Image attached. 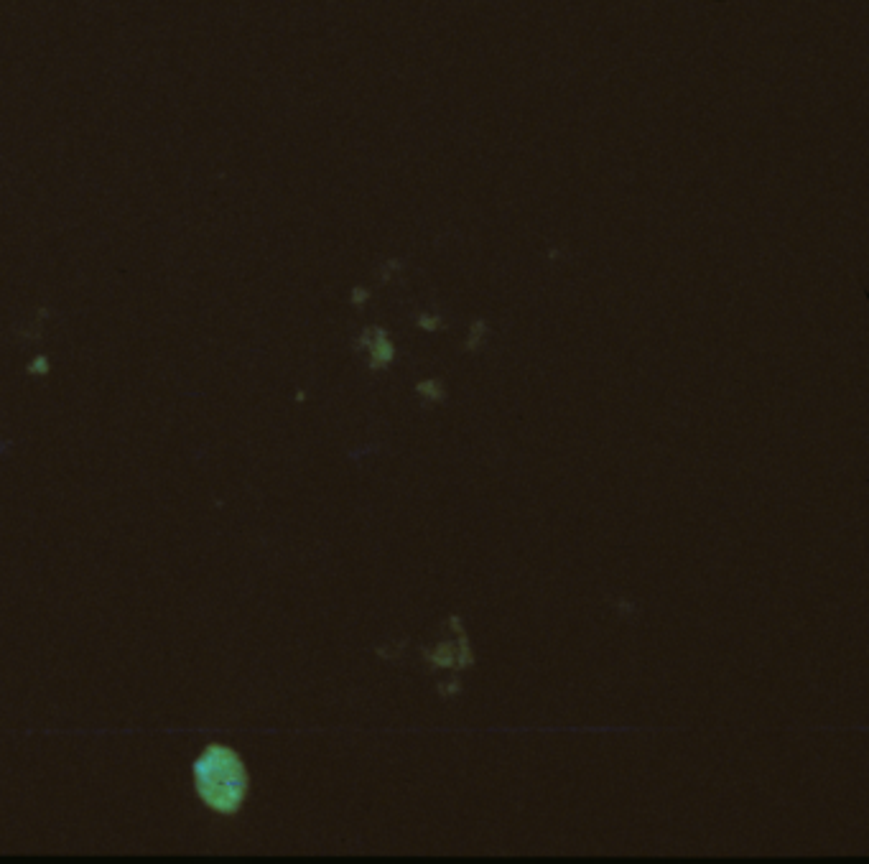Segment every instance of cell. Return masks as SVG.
<instances>
[{
	"instance_id": "cell-4",
	"label": "cell",
	"mask_w": 869,
	"mask_h": 864,
	"mask_svg": "<svg viewBox=\"0 0 869 864\" xmlns=\"http://www.w3.org/2000/svg\"><path fill=\"white\" fill-rule=\"evenodd\" d=\"M416 396L421 398V401L431 403V406H436V403H444L446 401V388L441 380L436 378H426L421 380V383L416 385Z\"/></svg>"
},
{
	"instance_id": "cell-8",
	"label": "cell",
	"mask_w": 869,
	"mask_h": 864,
	"mask_svg": "<svg viewBox=\"0 0 869 864\" xmlns=\"http://www.w3.org/2000/svg\"><path fill=\"white\" fill-rule=\"evenodd\" d=\"M370 299V291H367V288H355V291H352V304H365V301Z\"/></svg>"
},
{
	"instance_id": "cell-3",
	"label": "cell",
	"mask_w": 869,
	"mask_h": 864,
	"mask_svg": "<svg viewBox=\"0 0 869 864\" xmlns=\"http://www.w3.org/2000/svg\"><path fill=\"white\" fill-rule=\"evenodd\" d=\"M357 347L367 355V365H370L373 373H378V370H388L395 362V357H398L393 339H390V334L385 332L383 327L365 329V332L360 334V339H357Z\"/></svg>"
},
{
	"instance_id": "cell-5",
	"label": "cell",
	"mask_w": 869,
	"mask_h": 864,
	"mask_svg": "<svg viewBox=\"0 0 869 864\" xmlns=\"http://www.w3.org/2000/svg\"><path fill=\"white\" fill-rule=\"evenodd\" d=\"M485 337H487V324L482 322V319H474L472 327H469L467 339H464V350L467 352L482 350V345H485Z\"/></svg>"
},
{
	"instance_id": "cell-1",
	"label": "cell",
	"mask_w": 869,
	"mask_h": 864,
	"mask_svg": "<svg viewBox=\"0 0 869 864\" xmlns=\"http://www.w3.org/2000/svg\"><path fill=\"white\" fill-rule=\"evenodd\" d=\"M192 773L197 798L212 814L235 816L248 801V768H245L243 757L237 755L232 747L220 745V742L207 745L202 755L194 760Z\"/></svg>"
},
{
	"instance_id": "cell-7",
	"label": "cell",
	"mask_w": 869,
	"mask_h": 864,
	"mask_svg": "<svg viewBox=\"0 0 869 864\" xmlns=\"http://www.w3.org/2000/svg\"><path fill=\"white\" fill-rule=\"evenodd\" d=\"M462 681H459L457 676L454 678H449V681H446V684H439V696L441 699H454V696H459L462 694Z\"/></svg>"
},
{
	"instance_id": "cell-2",
	"label": "cell",
	"mask_w": 869,
	"mask_h": 864,
	"mask_svg": "<svg viewBox=\"0 0 869 864\" xmlns=\"http://www.w3.org/2000/svg\"><path fill=\"white\" fill-rule=\"evenodd\" d=\"M421 658L429 663L434 671H467L474 666V650L469 645V635L459 630L457 640L439 643L436 648L421 650Z\"/></svg>"
},
{
	"instance_id": "cell-6",
	"label": "cell",
	"mask_w": 869,
	"mask_h": 864,
	"mask_svg": "<svg viewBox=\"0 0 869 864\" xmlns=\"http://www.w3.org/2000/svg\"><path fill=\"white\" fill-rule=\"evenodd\" d=\"M418 329H424V332H439V329H444V319L439 317V314H421V317L416 319Z\"/></svg>"
}]
</instances>
